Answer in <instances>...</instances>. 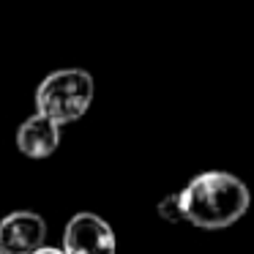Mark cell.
Returning <instances> with one entry per match:
<instances>
[{
    "label": "cell",
    "mask_w": 254,
    "mask_h": 254,
    "mask_svg": "<svg viewBox=\"0 0 254 254\" xmlns=\"http://www.w3.org/2000/svg\"><path fill=\"white\" fill-rule=\"evenodd\" d=\"M183 221L199 230H224L246 216L252 205L246 183L224 170L199 172L178 191Z\"/></svg>",
    "instance_id": "cell-1"
},
{
    "label": "cell",
    "mask_w": 254,
    "mask_h": 254,
    "mask_svg": "<svg viewBox=\"0 0 254 254\" xmlns=\"http://www.w3.org/2000/svg\"><path fill=\"white\" fill-rule=\"evenodd\" d=\"M93 77L85 68H58L36 88V112L58 126L74 123L93 104Z\"/></svg>",
    "instance_id": "cell-2"
},
{
    "label": "cell",
    "mask_w": 254,
    "mask_h": 254,
    "mask_svg": "<svg viewBox=\"0 0 254 254\" xmlns=\"http://www.w3.org/2000/svg\"><path fill=\"white\" fill-rule=\"evenodd\" d=\"M118 241L112 227L96 213H77L68 219L63 232L66 254H115Z\"/></svg>",
    "instance_id": "cell-3"
},
{
    "label": "cell",
    "mask_w": 254,
    "mask_h": 254,
    "mask_svg": "<svg viewBox=\"0 0 254 254\" xmlns=\"http://www.w3.org/2000/svg\"><path fill=\"white\" fill-rule=\"evenodd\" d=\"M47 221L36 210H14L0 219V252L3 254H33L44 246Z\"/></svg>",
    "instance_id": "cell-4"
},
{
    "label": "cell",
    "mask_w": 254,
    "mask_h": 254,
    "mask_svg": "<svg viewBox=\"0 0 254 254\" xmlns=\"http://www.w3.org/2000/svg\"><path fill=\"white\" fill-rule=\"evenodd\" d=\"M61 145V126L44 115H30L17 128V150L28 159H47Z\"/></svg>",
    "instance_id": "cell-5"
},
{
    "label": "cell",
    "mask_w": 254,
    "mask_h": 254,
    "mask_svg": "<svg viewBox=\"0 0 254 254\" xmlns=\"http://www.w3.org/2000/svg\"><path fill=\"white\" fill-rule=\"evenodd\" d=\"M159 216L167 221H183V213H181V199L178 194H170L159 202Z\"/></svg>",
    "instance_id": "cell-6"
},
{
    "label": "cell",
    "mask_w": 254,
    "mask_h": 254,
    "mask_svg": "<svg viewBox=\"0 0 254 254\" xmlns=\"http://www.w3.org/2000/svg\"><path fill=\"white\" fill-rule=\"evenodd\" d=\"M33 254H66L63 249H52V246H41V249H36Z\"/></svg>",
    "instance_id": "cell-7"
},
{
    "label": "cell",
    "mask_w": 254,
    "mask_h": 254,
    "mask_svg": "<svg viewBox=\"0 0 254 254\" xmlns=\"http://www.w3.org/2000/svg\"><path fill=\"white\" fill-rule=\"evenodd\" d=\"M0 254H3V252H0Z\"/></svg>",
    "instance_id": "cell-8"
}]
</instances>
